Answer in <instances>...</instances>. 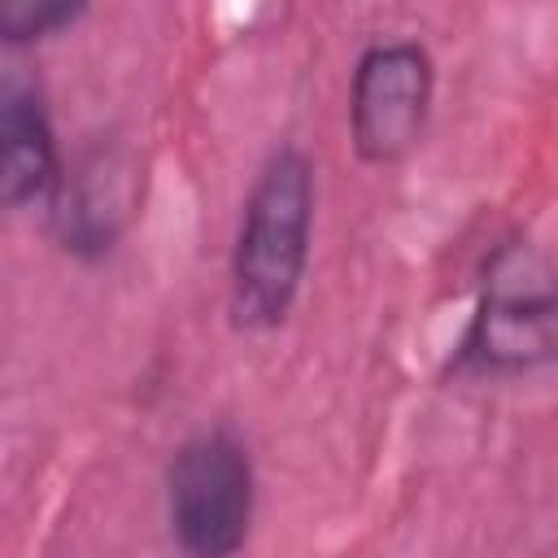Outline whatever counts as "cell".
I'll use <instances>...</instances> for the list:
<instances>
[{"label":"cell","instance_id":"obj_1","mask_svg":"<svg viewBox=\"0 0 558 558\" xmlns=\"http://www.w3.org/2000/svg\"><path fill=\"white\" fill-rule=\"evenodd\" d=\"M318 170L301 144H275L235 218L227 253V318L244 336L279 331L305 288L314 253Z\"/></svg>","mask_w":558,"mask_h":558},{"label":"cell","instance_id":"obj_2","mask_svg":"<svg viewBox=\"0 0 558 558\" xmlns=\"http://www.w3.org/2000/svg\"><path fill=\"white\" fill-rule=\"evenodd\" d=\"M558 371V262L527 235H501L475 279L462 336L449 344L445 384H514Z\"/></svg>","mask_w":558,"mask_h":558},{"label":"cell","instance_id":"obj_3","mask_svg":"<svg viewBox=\"0 0 558 558\" xmlns=\"http://www.w3.org/2000/svg\"><path fill=\"white\" fill-rule=\"evenodd\" d=\"M174 558H240L257 523V458L231 423L187 432L161 471Z\"/></svg>","mask_w":558,"mask_h":558},{"label":"cell","instance_id":"obj_4","mask_svg":"<svg viewBox=\"0 0 558 558\" xmlns=\"http://www.w3.org/2000/svg\"><path fill=\"white\" fill-rule=\"evenodd\" d=\"M436 105V57L423 39H371L349 70V144L366 166L405 161Z\"/></svg>","mask_w":558,"mask_h":558},{"label":"cell","instance_id":"obj_5","mask_svg":"<svg viewBox=\"0 0 558 558\" xmlns=\"http://www.w3.org/2000/svg\"><path fill=\"white\" fill-rule=\"evenodd\" d=\"M140 205L135 187V157L118 140H96L65 166V183L48 209V231L74 262H105Z\"/></svg>","mask_w":558,"mask_h":558},{"label":"cell","instance_id":"obj_6","mask_svg":"<svg viewBox=\"0 0 558 558\" xmlns=\"http://www.w3.org/2000/svg\"><path fill=\"white\" fill-rule=\"evenodd\" d=\"M70 157L61 153L52 109L39 83L4 74L0 83V201L9 214L48 218Z\"/></svg>","mask_w":558,"mask_h":558},{"label":"cell","instance_id":"obj_7","mask_svg":"<svg viewBox=\"0 0 558 558\" xmlns=\"http://www.w3.org/2000/svg\"><path fill=\"white\" fill-rule=\"evenodd\" d=\"M92 9L83 0H4L0 4V44L9 52L35 48L44 39L70 35Z\"/></svg>","mask_w":558,"mask_h":558}]
</instances>
